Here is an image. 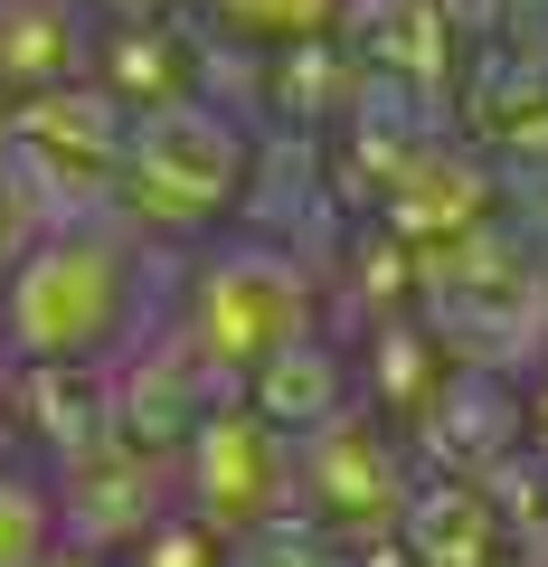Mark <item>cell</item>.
Instances as JSON below:
<instances>
[{
    "label": "cell",
    "mask_w": 548,
    "mask_h": 567,
    "mask_svg": "<svg viewBox=\"0 0 548 567\" xmlns=\"http://www.w3.org/2000/svg\"><path fill=\"white\" fill-rule=\"evenodd\" d=\"M218 20L246 39H312L331 29V0H218Z\"/></svg>",
    "instance_id": "5b68a950"
},
{
    "label": "cell",
    "mask_w": 548,
    "mask_h": 567,
    "mask_svg": "<svg viewBox=\"0 0 548 567\" xmlns=\"http://www.w3.org/2000/svg\"><path fill=\"white\" fill-rule=\"evenodd\" d=\"M66 539V502H58V464L0 445V567H39Z\"/></svg>",
    "instance_id": "277c9868"
},
{
    "label": "cell",
    "mask_w": 548,
    "mask_h": 567,
    "mask_svg": "<svg viewBox=\"0 0 548 567\" xmlns=\"http://www.w3.org/2000/svg\"><path fill=\"white\" fill-rule=\"evenodd\" d=\"M275 425L265 406H208L199 425L180 435V511H199L208 529L237 539L265 502H275Z\"/></svg>",
    "instance_id": "3957f363"
},
{
    "label": "cell",
    "mask_w": 548,
    "mask_h": 567,
    "mask_svg": "<svg viewBox=\"0 0 548 567\" xmlns=\"http://www.w3.org/2000/svg\"><path fill=\"white\" fill-rule=\"evenodd\" d=\"M143 303V227L133 218H66L10 256L0 275V360L29 369H95L123 350Z\"/></svg>",
    "instance_id": "6da1fadb"
},
{
    "label": "cell",
    "mask_w": 548,
    "mask_h": 567,
    "mask_svg": "<svg viewBox=\"0 0 548 567\" xmlns=\"http://www.w3.org/2000/svg\"><path fill=\"white\" fill-rule=\"evenodd\" d=\"M303 284H293V265L275 256H218L199 275V293L180 303V341L199 350V360L218 369H256L265 350L303 341Z\"/></svg>",
    "instance_id": "7a4b0ae2"
},
{
    "label": "cell",
    "mask_w": 548,
    "mask_h": 567,
    "mask_svg": "<svg viewBox=\"0 0 548 567\" xmlns=\"http://www.w3.org/2000/svg\"><path fill=\"white\" fill-rule=\"evenodd\" d=\"M0 369H10V360H0Z\"/></svg>",
    "instance_id": "8992f818"
}]
</instances>
